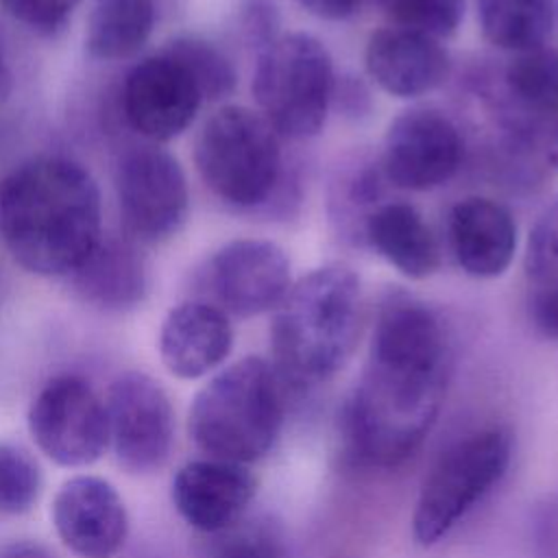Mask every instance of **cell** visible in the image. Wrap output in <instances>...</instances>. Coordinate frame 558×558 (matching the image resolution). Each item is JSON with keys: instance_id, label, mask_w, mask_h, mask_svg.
I'll return each instance as SVG.
<instances>
[{"instance_id": "1", "label": "cell", "mask_w": 558, "mask_h": 558, "mask_svg": "<svg viewBox=\"0 0 558 558\" xmlns=\"http://www.w3.org/2000/svg\"><path fill=\"white\" fill-rule=\"evenodd\" d=\"M451 373V344L436 310L392 290L375 314L362 377L347 403L344 432L373 466L408 460L434 427Z\"/></svg>"}, {"instance_id": "2", "label": "cell", "mask_w": 558, "mask_h": 558, "mask_svg": "<svg viewBox=\"0 0 558 558\" xmlns=\"http://www.w3.org/2000/svg\"><path fill=\"white\" fill-rule=\"evenodd\" d=\"M100 235V190L78 161L59 155L35 157L2 181L0 238L24 270L68 277Z\"/></svg>"}, {"instance_id": "3", "label": "cell", "mask_w": 558, "mask_h": 558, "mask_svg": "<svg viewBox=\"0 0 558 558\" xmlns=\"http://www.w3.org/2000/svg\"><path fill=\"white\" fill-rule=\"evenodd\" d=\"M360 327L357 275L344 264L318 266L292 281L272 312V366L286 386L325 384L351 360Z\"/></svg>"}, {"instance_id": "4", "label": "cell", "mask_w": 558, "mask_h": 558, "mask_svg": "<svg viewBox=\"0 0 558 558\" xmlns=\"http://www.w3.org/2000/svg\"><path fill=\"white\" fill-rule=\"evenodd\" d=\"M286 416V384L272 362L246 355L218 371L192 399L187 432L209 458L248 464L277 442Z\"/></svg>"}, {"instance_id": "5", "label": "cell", "mask_w": 558, "mask_h": 558, "mask_svg": "<svg viewBox=\"0 0 558 558\" xmlns=\"http://www.w3.org/2000/svg\"><path fill=\"white\" fill-rule=\"evenodd\" d=\"M279 133L257 109L222 105L194 140V163L207 190L240 211H270L286 201V157Z\"/></svg>"}, {"instance_id": "6", "label": "cell", "mask_w": 558, "mask_h": 558, "mask_svg": "<svg viewBox=\"0 0 558 558\" xmlns=\"http://www.w3.org/2000/svg\"><path fill=\"white\" fill-rule=\"evenodd\" d=\"M336 72L329 50L310 33H281L257 50L251 94L281 140H310L333 105Z\"/></svg>"}, {"instance_id": "7", "label": "cell", "mask_w": 558, "mask_h": 558, "mask_svg": "<svg viewBox=\"0 0 558 558\" xmlns=\"http://www.w3.org/2000/svg\"><path fill=\"white\" fill-rule=\"evenodd\" d=\"M512 458V436L504 427H484L449 445L427 473L412 532L416 543L445 538L506 475Z\"/></svg>"}, {"instance_id": "8", "label": "cell", "mask_w": 558, "mask_h": 558, "mask_svg": "<svg viewBox=\"0 0 558 558\" xmlns=\"http://www.w3.org/2000/svg\"><path fill=\"white\" fill-rule=\"evenodd\" d=\"M116 201L124 235L137 244H159L185 222L190 187L177 157L144 144L126 150L116 166Z\"/></svg>"}, {"instance_id": "9", "label": "cell", "mask_w": 558, "mask_h": 558, "mask_svg": "<svg viewBox=\"0 0 558 558\" xmlns=\"http://www.w3.org/2000/svg\"><path fill=\"white\" fill-rule=\"evenodd\" d=\"M26 423L37 449L65 469L89 466L109 447L105 401L78 375L48 379L33 397Z\"/></svg>"}, {"instance_id": "10", "label": "cell", "mask_w": 558, "mask_h": 558, "mask_svg": "<svg viewBox=\"0 0 558 558\" xmlns=\"http://www.w3.org/2000/svg\"><path fill=\"white\" fill-rule=\"evenodd\" d=\"M109 445L131 475L159 471L174 445V410L163 386L146 373H120L105 399Z\"/></svg>"}, {"instance_id": "11", "label": "cell", "mask_w": 558, "mask_h": 558, "mask_svg": "<svg viewBox=\"0 0 558 558\" xmlns=\"http://www.w3.org/2000/svg\"><path fill=\"white\" fill-rule=\"evenodd\" d=\"M464 142L458 124L434 107H410L386 129L379 170L386 183L408 192L447 185L462 166Z\"/></svg>"}, {"instance_id": "12", "label": "cell", "mask_w": 558, "mask_h": 558, "mask_svg": "<svg viewBox=\"0 0 558 558\" xmlns=\"http://www.w3.org/2000/svg\"><path fill=\"white\" fill-rule=\"evenodd\" d=\"M207 288L225 314L253 318L275 312L292 286L286 251L259 238H240L222 244L205 270Z\"/></svg>"}, {"instance_id": "13", "label": "cell", "mask_w": 558, "mask_h": 558, "mask_svg": "<svg viewBox=\"0 0 558 558\" xmlns=\"http://www.w3.org/2000/svg\"><path fill=\"white\" fill-rule=\"evenodd\" d=\"M203 96L190 72L166 50L135 63L122 83L126 124L148 144L170 142L196 118Z\"/></svg>"}, {"instance_id": "14", "label": "cell", "mask_w": 558, "mask_h": 558, "mask_svg": "<svg viewBox=\"0 0 558 558\" xmlns=\"http://www.w3.org/2000/svg\"><path fill=\"white\" fill-rule=\"evenodd\" d=\"M59 541L78 558H113L126 543L129 514L116 486L98 475H74L52 499Z\"/></svg>"}, {"instance_id": "15", "label": "cell", "mask_w": 558, "mask_h": 558, "mask_svg": "<svg viewBox=\"0 0 558 558\" xmlns=\"http://www.w3.org/2000/svg\"><path fill=\"white\" fill-rule=\"evenodd\" d=\"M255 490L257 480L246 464L218 458L183 464L170 484L179 517L203 534H218L240 521Z\"/></svg>"}, {"instance_id": "16", "label": "cell", "mask_w": 558, "mask_h": 558, "mask_svg": "<svg viewBox=\"0 0 558 558\" xmlns=\"http://www.w3.org/2000/svg\"><path fill=\"white\" fill-rule=\"evenodd\" d=\"M364 65L381 92L405 100L438 89L451 72V59L440 39L395 24L371 33Z\"/></svg>"}, {"instance_id": "17", "label": "cell", "mask_w": 558, "mask_h": 558, "mask_svg": "<svg viewBox=\"0 0 558 558\" xmlns=\"http://www.w3.org/2000/svg\"><path fill=\"white\" fill-rule=\"evenodd\" d=\"M447 242L464 275L495 279L514 259L517 222L506 205L486 196H466L449 209Z\"/></svg>"}, {"instance_id": "18", "label": "cell", "mask_w": 558, "mask_h": 558, "mask_svg": "<svg viewBox=\"0 0 558 558\" xmlns=\"http://www.w3.org/2000/svg\"><path fill=\"white\" fill-rule=\"evenodd\" d=\"M157 347L170 375L201 379L229 357L233 349L231 318L209 301H183L166 314Z\"/></svg>"}, {"instance_id": "19", "label": "cell", "mask_w": 558, "mask_h": 558, "mask_svg": "<svg viewBox=\"0 0 558 558\" xmlns=\"http://www.w3.org/2000/svg\"><path fill=\"white\" fill-rule=\"evenodd\" d=\"M78 301L100 312L122 314L140 307L148 294V266L126 235H100L92 253L68 277Z\"/></svg>"}, {"instance_id": "20", "label": "cell", "mask_w": 558, "mask_h": 558, "mask_svg": "<svg viewBox=\"0 0 558 558\" xmlns=\"http://www.w3.org/2000/svg\"><path fill=\"white\" fill-rule=\"evenodd\" d=\"M364 242L408 279H427L440 266V246L421 211L405 201L379 203L362 222Z\"/></svg>"}, {"instance_id": "21", "label": "cell", "mask_w": 558, "mask_h": 558, "mask_svg": "<svg viewBox=\"0 0 558 558\" xmlns=\"http://www.w3.org/2000/svg\"><path fill=\"white\" fill-rule=\"evenodd\" d=\"M155 20L153 0H89L85 50L98 61L129 59L150 39Z\"/></svg>"}, {"instance_id": "22", "label": "cell", "mask_w": 558, "mask_h": 558, "mask_svg": "<svg viewBox=\"0 0 558 558\" xmlns=\"http://www.w3.org/2000/svg\"><path fill=\"white\" fill-rule=\"evenodd\" d=\"M504 111L525 118H558V48L517 52L501 76Z\"/></svg>"}, {"instance_id": "23", "label": "cell", "mask_w": 558, "mask_h": 558, "mask_svg": "<svg viewBox=\"0 0 558 558\" xmlns=\"http://www.w3.org/2000/svg\"><path fill=\"white\" fill-rule=\"evenodd\" d=\"M554 17L556 0H477L484 39L514 54L545 46Z\"/></svg>"}, {"instance_id": "24", "label": "cell", "mask_w": 558, "mask_h": 558, "mask_svg": "<svg viewBox=\"0 0 558 558\" xmlns=\"http://www.w3.org/2000/svg\"><path fill=\"white\" fill-rule=\"evenodd\" d=\"M163 50L190 72L203 100L218 102L233 94L238 85L235 68L211 41L194 35H181L174 37Z\"/></svg>"}, {"instance_id": "25", "label": "cell", "mask_w": 558, "mask_h": 558, "mask_svg": "<svg viewBox=\"0 0 558 558\" xmlns=\"http://www.w3.org/2000/svg\"><path fill=\"white\" fill-rule=\"evenodd\" d=\"M211 536L209 558H288L283 532L270 517L240 519Z\"/></svg>"}, {"instance_id": "26", "label": "cell", "mask_w": 558, "mask_h": 558, "mask_svg": "<svg viewBox=\"0 0 558 558\" xmlns=\"http://www.w3.org/2000/svg\"><path fill=\"white\" fill-rule=\"evenodd\" d=\"M41 493V471L24 449L0 442V514L28 512Z\"/></svg>"}, {"instance_id": "27", "label": "cell", "mask_w": 558, "mask_h": 558, "mask_svg": "<svg viewBox=\"0 0 558 558\" xmlns=\"http://www.w3.org/2000/svg\"><path fill=\"white\" fill-rule=\"evenodd\" d=\"M466 0H384L395 26L442 39L458 31Z\"/></svg>"}, {"instance_id": "28", "label": "cell", "mask_w": 558, "mask_h": 558, "mask_svg": "<svg viewBox=\"0 0 558 558\" xmlns=\"http://www.w3.org/2000/svg\"><path fill=\"white\" fill-rule=\"evenodd\" d=\"M523 268L534 286L558 283V196L538 214L527 233Z\"/></svg>"}, {"instance_id": "29", "label": "cell", "mask_w": 558, "mask_h": 558, "mask_svg": "<svg viewBox=\"0 0 558 558\" xmlns=\"http://www.w3.org/2000/svg\"><path fill=\"white\" fill-rule=\"evenodd\" d=\"M83 0H0V7L28 31L54 37L72 20Z\"/></svg>"}, {"instance_id": "30", "label": "cell", "mask_w": 558, "mask_h": 558, "mask_svg": "<svg viewBox=\"0 0 558 558\" xmlns=\"http://www.w3.org/2000/svg\"><path fill=\"white\" fill-rule=\"evenodd\" d=\"M527 316L538 336L558 344V283L536 286L532 290Z\"/></svg>"}, {"instance_id": "31", "label": "cell", "mask_w": 558, "mask_h": 558, "mask_svg": "<svg viewBox=\"0 0 558 558\" xmlns=\"http://www.w3.org/2000/svg\"><path fill=\"white\" fill-rule=\"evenodd\" d=\"M279 17L275 7L270 4H251L244 13V33L246 39L251 44H255V48H264L266 44H270L279 33Z\"/></svg>"}, {"instance_id": "32", "label": "cell", "mask_w": 558, "mask_h": 558, "mask_svg": "<svg viewBox=\"0 0 558 558\" xmlns=\"http://www.w3.org/2000/svg\"><path fill=\"white\" fill-rule=\"evenodd\" d=\"M296 2L310 15L318 17V20H329V22L347 20L360 7V0H296Z\"/></svg>"}, {"instance_id": "33", "label": "cell", "mask_w": 558, "mask_h": 558, "mask_svg": "<svg viewBox=\"0 0 558 558\" xmlns=\"http://www.w3.org/2000/svg\"><path fill=\"white\" fill-rule=\"evenodd\" d=\"M0 558H52L50 551L37 543H13L9 545Z\"/></svg>"}, {"instance_id": "34", "label": "cell", "mask_w": 558, "mask_h": 558, "mask_svg": "<svg viewBox=\"0 0 558 558\" xmlns=\"http://www.w3.org/2000/svg\"><path fill=\"white\" fill-rule=\"evenodd\" d=\"M7 92H9V70H7V63L0 54V102L7 96Z\"/></svg>"}]
</instances>
